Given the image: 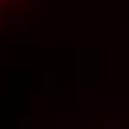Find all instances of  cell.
Here are the masks:
<instances>
[{"mask_svg":"<svg viewBox=\"0 0 129 129\" xmlns=\"http://www.w3.org/2000/svg\"><path fill=\"white\" fill-rule=\"evenodd\" d=\"M0 3H6V0H0Z\"/></svg>","mask_w":129,"mask_h":129,"instance_id":"6da1fadb","label":"cell"}]
</instances>
